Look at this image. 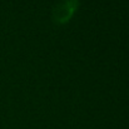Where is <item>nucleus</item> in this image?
<instances>
[{"label": "nucleus", "instance_id": "nucleus-1", "mask_svg": "<svg viewBox=\"0 0 129 129\" xmlns=\"http://www.w3.org/2000/svg\"><path fill=\"white\" fill-rule=\"evenodd\" d=\"M79 0H61L56 4L51 13V19L56 25L67 24L79 8Z\"/></svg>", "mask_w": 129, "mask_h": 129}]
</instances>
